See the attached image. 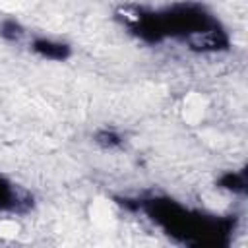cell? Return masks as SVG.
<instances>
[{"mask_svg":"<svg viewBox=\"0 0 248 248\" xmlns=\"http://www.w3.org/2000/svg\"><path fill=\"white\" fill-rule=\"evenodd\" d=\"M130 29L147 43L165 37L182 39L192 50L217 52L229 48V37L221 23L200 4H172L161 10L124 8Z\"/></svg>","mask_w":248,"mask_h":248,"instance_id":"obj_1","label":"cell"},{"mask_svg":"<svg viewBox=\"0 0 248 248\" xmlns=\"http://www.w3.org/2000/svg\"><path fill=\"white\" fill-rule=\"evenodd\" d=\"M141 207L167 234L188 244V248H229L232 234V219L207 217L188 211L167 198L143 200Z\"/></svg>","mask_w":248,"mask_h":248,"instance_id":"obj_2","label":"cell"},{"mask_svg":"<svg viewBox=\"0 0 248 248\" xmlns=\"http://www.w3.org/2000/svg\"><path fill=\"white\" fill-rule=\"evenodd\" d=\"M31 48L48 60H66L72 54V50L66 43H58V41H50V39H35Z\"/></svg>","mask_w":248,"mask_h":248,"instance_id":"obj_3","label":"cell"},{"mask_svg":"<svg viewBox=\"0 0 248 248\" xmlns=\"http://www.w3.org/2000/svg\"><path fill=\"white\" fill-rule=\"evenodd\" d=\"M21 198L19 192L12 182H8L4 176H0V209L2 211H16L21 209Z\"/></svg>","mask_w":248,"mask_h":248,"instance_id":"obj_4","label":"cell"},{"mask_svg":"<svg viewBox=\"0 0 248 248\" xmlns=\"http://www.w3.org/2000/svg\"><path fill=\"white\" fill-rule=\"evenodd\" d=\"M219 184L227 190H232V192H244L246 190V172L240 170V172H227L221 176Z\"/></svg>","mask_w":248,"mask_h":248,"instance_id":"obj_5","label":"cell"},{"mask_svg":"<svg viewBox=\"0 0 248 248\" xmlns=\"http://www.w3.org/2000/svg\"><path fill=\"white\" fill-rule=\"evenodd\" d=\"M0 35L6 39V41H17L21 35H23V27L19 25V21L16 19H4L0 23Z\"/></svg>","mask_w":248,"mask_h":248,"instance_id":"obj_6","label":"cell"},{"mask_svg":"<svg viewBox=\"0 0 248 248\" xmlns=\"http://www.w3.org/2000/svg\"><path fill=\"white\" fill-rule=\"evenodd\" d=\"M95 141H97L99 145L110 149V147H118V145L122 143V138H120L116 132H112V130H101V132L95 134Z\"/></svg>","mask_w":248,"mask_h":248,"instance_id":"obj_7","label":"cell"}]
</instances>
